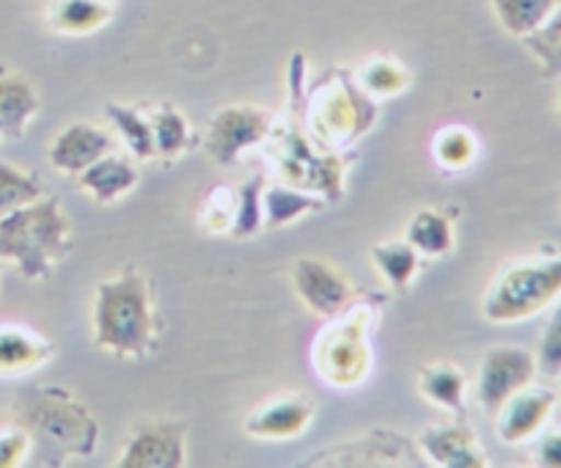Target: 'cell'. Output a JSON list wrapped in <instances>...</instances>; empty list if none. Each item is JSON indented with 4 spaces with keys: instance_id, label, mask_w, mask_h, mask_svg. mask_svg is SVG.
<instances>
[{
    "instance_id": "6da1fadb",
    "label": "cell",
    "mask_w": 561,
    "mask_h": 468,
    "mask_svg": "<svg viewBox=\"0 0 561 468\" xmlns=\"http://www.w3.org/2000/svg\"><path fill=\"white\" fill-rule=\"evenodd\" d=\"M91 331L96 350L122 362H140L154 353L160 317L154 306L152 278L138 267L96 284L91 304Z\"/></svg>"
},
{
    "instance_id": "7a4b0ae2",
    "label": "cell",
    "mask_w": 561,
    "mask_h": 468,
    "mask_svg": "<svg viewBox=\"0 0 561 468\" xmlns=\"http://www.w3.org/2000/svg\"><path fill=\"white\" fill-rule=\"evenodd\" d=\"M72 251V226L61 202L42 196L0 218V265L25 282H47Z\"/></svg>"
},
{
    "instance_id": "3957f363",
    "label": "cell",
    "mask_w": 561,
    "mask_h": 468,
    "mask_svg": "<svg viewBox=\"0 0 561 468\" xmlns=\"http://www.w3.org/2000/svg\"><path fill=\"white\" fill-rule=\"evenodd\" d=\"M20 424L31 433V444H39L61 466L69 457H91L100 441V424L89 408L75 400L67 389L42 386L31 389L20 402Z\"/></svg>"
},
{
    "instance_id": "277c9868",
    "label": "cell",
    "mask_w": 561,
    "mask_h": 468,
    "mask_svg": "<svg viewBox=\"0 0 561 468\" xmlns=\"http://www.w3.org/2000/svg\"><path fill=\"white\" fill-rule=\"evenodd\" d=\"M561 298V256H526L501 267L484 289L482 317L493 326L531 320Z\"/></svg>"
},
{
    "instance_id": "5b68a950",
    "label": "cell",
    "mask_w": 561,
    "mask_h": 468,
    "mask_svg": "<svg viewBox=\"0 0 561 468\" xmlns=\"http://www.w3.org/2000/svg\"><path fill=\"white\" fill-rule=\"evenodd\" d=\"M377 306L355 300L347 311L331 317L317 336L311 358L317 378L339 391H350L371 373V322L377 320Z\"/></svg>"
},
{
    "instance_id": "8992f818",
    "label": "cell",
    "mask_w": 561,
    "mask_h": 468,
    "mask_svg": "<svg viewBox=\"0 0 561 468\" xmlns=\"http://www.w3.org/2000/svg\"><path fill=\"white\" fill-rule=\"evenodd\" d=\"M377 119V105L371 96L350 80H336L317 91L311 100L309 127L322 149H347L364 133L371 130Z\"/></svg>"
},
{
    "instance_id": "52a82bcc",
    "label": "cell",
    "mask_w": 561,
    "mask_h": 468,
    "mask_svg": "<svg viewBox=\"0 0 561 468\" xmlns=\"http://www.w3.org/2000/svg\"><path fill=\"white\" fill-rule=\"evenodd\" d=\"M270 136L275 138L273 163L278 165V171H284V182L317 193L325 202H339L342 198L344 163L336 155H325L322 147H311L298 130L275 136L273 127Z\"/></svg>"
},
{
    "instance_id": "ba28073f",
    "label": "cell",
    "mask_w": 561,
    "mask_h": 468,
    "mask_svg": "<svg viewBox=\"0 0 561 468\" xmlns=\"http://www.w3.org/2000/svg\"><path fill=\"white\" fill-rule=\"evenodd\" d=\"M273 133V116L256 105H226L209 119L204 152L213 163L234 165L253 149L264 147Z\"/></svg>"
},
{
    "instance_id": "9c48e42d",
    "label": "cell",
    "mask_w": 561,
    "mask_h": 468,
    "mask_svg": "<svg viewBox=\"0 0 561 468\" xmlns=\"http://www.w3.org/2000/svg\"><path fill=\"white\" fill-rule=\"evenodd\" d=\"M537 358L531 350L515 344H499L482 356L477 375V402L490 419L520 389L537 380Z\"/></svg>"
},
{
    "instance_id": "30bf717a",
    "label": "cell",
    "mask_w": 561,
    "mask_h": 468,
    "mask_svg": "<svg viewBox=\"0 0 561 468\" xmlns=\"http://www.w3.org/2000/svg\"><path fill=\"white\" fill-rule=\"evenodd\" d=\"M118 468H182L187 466V433L169 419H149L129 430Z\"/></svg>"
},
{
    "instance_id": "8fae6325",
    "label": "cell",
    "mask_w": 561,
    "mask_h": 468,
    "mask_svg": "<svg viewBox=\"0 0 561 468\" xmlns=\"http://www.w3.org/2000/svg\"><path fill=\"white\" fill-rule=\"evenodd\" d=\"M295 295L311 315L331 320L355 304V289L342 271L317 256H304L293 265Z\"/></svg>"
},
{
    "instance_id": "7c38bea8",
    "label": "cell",
    "mask_w": 561,
    "mask_h": 468,
    "mask_svg": "<svg viewBox=\"0 0 561 468\" xmlns=\"http://www.w3.org/2000/svg\"><path fill=\"white\" fill-rule=\"evenodd\" d=\"M556 402H559V395L553 389L534 384L526 386L495 411V435L510 446L537 438L553 416Z\"/></svg>"
},
{
    "instance_id": "4fadbf2b",
    "label": "cell",
    "mask_w": 561,
    "mask_h": 468,
    "mask_svg": "<svg viewBox=\"0 0 561 468\" xmlns=\"http://www.w3.org/2000/svg\"><path fill=\"white\" fill-rule=\"evenodd\" d=\"M415 446L430 463L444 468H484L488 466V455H484L482 444L473 435V430L462 422L460 416L455 422H438L427 424L421 430Z\"/></svg>"
},
{
    "instance_id": "5bb4252c",
    "label": "cell",
    "mask_w": 561,
    "mask_h": 468,
    "mask_svg": "<svg viewBox=\"0 0 561 468\" xmlns=\"http://www.w3.org/2000/svg\"><path fill=\"white\" fill-rule=\"evenodd\" d=\"M311 419H314V402L309 397L280 395L253 408L242 422V430L259 441H295L309 430Z\"/></svg>"
},
{
    "instance_id": "9a60e30c",
    "label": "cell",
    "mask_w": 561,
    "mask_h": 468,
    "mask_svg": "<svg viewBox=\"0 0 561 468\" xmlns=\"http://www.w3.org/2000/svg\"><path fill=\"white\" fill-rule=\"evenodd\" d=\"M113 149H116V138L111 133L91 125V122H72L53 138L47 160L58 174L78 176Z\"/></svg>"
},
{
    "instance_id": "2e32d148",
    "label": "cell",
    "mask_w": 561,
    "mask_h": 468,
    "mask_svg": "<svg viewBox=\"0 0 561 468\" xmlns=\"http://www.w3.org/2000/svg\"><path fill=\"white\" fill-rule=\"evenodd\" d=\"M140 171L135 165V158L129 155H118L116 149L91 163L83 174H78V185L89 198L96 204H116L124 196L138 187Z\"/></svg>"
},
{
    "instance_id": "e0dca14e",
    "label": "cell",
    "mask_w": 561,
    "mask_h": 468,
    "mask_svg": "<svg viewBox=\"0 0 561 468\" xmlns=\"http://www.w3.org/2000/svg\"><path fill=\"white\" fill-rule=\"evenodd\" d=\"M56 356V347L39 331L20 322L0 326V375H28L45 367Z\"/></svg>"
},
{
    "instance_id": "ac0fdd59",
    "label": "cell",
    "mask_w": 561,
    "mask_h": 468,
    "mask_svg": "<svg viewBox=\"0 0 561 468\" xmlns=\"http://www.w3.org/2000/svg\"><path fill=\"white\" fill-rule=\"evenodd\" d=\"M415 386H419V395L430 406L462 419L468 400V378L457 364L438 362L421 367L419 375H415Z\"/></svg>"
},
{
    "instance_id": "d6986e66",
    "label": "cell",
    "mask_w": 561,
    "mask_h": 468,
    "mask_svg": "<svg viewBox=\"0 0 561 468\" xmlns=\"http://www.w3.org/2000/svg\"><path fill=\"white\" fill-rule=\"evenodd\" d=\"M404 240L421 254V260H446L455 251V215L446 209L424 207L408 220Z\"/></svg>"
},
{
    "instance_id": "ffe728a7",
    "label": "cell",
    "mask_w": 561,
    "mask_h": 468,
    "mask_svg": "<svg viewBox=\"0 0 561 468\" xmlns=\"http://www.w3.org/2000/svg\"><path fill=\"white\" fill-rule=\"evenodd\" d=\"M39 116V94L20 75H0V138H23Z\"/></svg>"
},
{
    "instance_id": "44dd1931",
    "label": "cell",
    "mask_w": 561,
    "mask_h": 468,
    "mask_svg": "<svg viewBox=\"0 0 561 468\" xmlns=\"http://www.w3.org/2000/svg\"><path fill=\"white\" fill-rule=\"evenodd\" d=\"M325 207V198L304 191V187L289 185V182H273V185H264L262 191L264 229H284V226L298 224L300 218Z\"/></svg>"
},
{
    "instance_id": "7402d4cb",
    "label": "cell",
    "mask_w": 561,
    "mask_h": 468,
    "mask_svg": "<svg viewBox=\"0 0 561 468\" xmlns=\"http://www.w3.org/2000/svg\"><path fill=\"white\" fill-rule=\"evenodd\" d=\"M113 18L107 0H50L47 25L61 36H89L105 28Z\"/></svg>"
},
{
    "instance_id": "603a6c76",
    "label": "cell",
    "mask_w": 561,
    "mask_h": 468,
    "mask_svg": "<svg viewBox=\"0 0 561 468\" xmlns=\"http://www.w3.org/2000/svg\"><path fill=\"white\" fill-rule=\"evenodd\" d=\"M147 111L149 122H152L154 158L163 160V163H174L182 155H187L196 136H193V127L185 113L174 102H158V105L147 107Z\"/></svg>"
},
{
    "instance_id": "cb8c5ba5",
    "label": "cell",
    "mask_w": 561,
    "mask_h": 468,
    "mask_svg": "<svg viewBox=\"0 0 561 468\" xmlns=\"http://www.w3.org/2000/svg\"><path fill=\"white\" fill-rule=\"evenodd\" d=\"M369 256L375 271L380 273V278L393 289V293H408V289L413 287L415 276H419L421 265H424L419 251H415L404 238L375 243L371 246Z\"/></svg>"
},
{
    "instance_id": "d4e9b609",
    "label": "cell",
    "mask_w": 561,
    "mask_h": 468,
    "mask_svg": "<svg viewBox=\"0 0 561 468\" xmlns=\"http://www.w3.org/2000/svg\"><path fill=\"white\" fill-rule=\"evenodd\" d=\"M105 119L111 122L118 141L127 147L129 158L135 160H158L154 158L152 122H149L147 107L122 105V102H107Z\"/></svg>"
},
{
    "instance_id": "484cf974",
    "label": "cell",
    "mask_w": 561,
    "mask_h": 468,
    "mask_svg": "<svg viewBox=\"0 0 561 468\" xmlns=\"http://www.w3.org/2000/svg\"><path fill=\"white\" fill-rule=\"evenodd\" d=\"M501 28L515 39H528L553 20L561 0H490Z\"/></svg>"
},
{
    "instance_id": "4316f807",
    "label": "cell",
    "mask_w": 561,
    "mask_h": 468,
    "mask_svg": "<svg viewBox=\"0 0 561 468\" xmlns=\"http://www.w3.org/2000/svg\"><path fill=\"white\" fill-rule=\"evenodd\" d=\"M479 155V141L468 127L449 125L433 138V158L446 171H466Z\"/></svg>"
},
{
    "instance_id": "83f0119b",
    "label": "cell",
    "mask_w": 561,
    "mask_h": 468,
    "mask_svg": "<svg viewBox=\"0 0 561 468\" xmlns=\"http://www.w3.org/2000/svg\"><path fill=\"white\" fill-rule=\"evenodd\" d=\"M42 196H45V185H42L39 176L0 160V218H7L9 213Z\"/></svg>"
},
{
    "instance_id": "f1b7e54d",
    "label": "cell",
    "mask_w": 561,
    "mask_h": 468,
    "mask_svg": "<svg viewBox=\"0 0 561 468\" xmlns=\"http://www.w3.org/2000/svg\"><path fill=\"white\" fill-rule=\"evenodd\" d=\"M408 69L391 56H375L364 61L358 69V80L355 83L366 91L369 96H397L408 89Z\"/></svg>"
},
{
    "instance_id": "f546056e",
    "label": "cell",
    "mask_w": 561,
    "mask_h": 468,
    "mask_svg": "<svg viewBox=\"0 0 561 468\" xmlns=\"http://www.w3.org/2000/svg\"><path fill=\"white\" fill-rule=\"evenodd\" d=\"M237 215V187L234 185H213L204 196L202 209H198V224L207 235H229L234 229Z\"/></svg>"
},
{
    "instance_id": "4dcf8cb0",
    "label": "cell",
    "mask_w": 561,
    "mask_h": 468,
    "mask_svg": "<svg viewBox=\"0 0 561 468\" xmlns=\"http://www.w3.org/2000/svg\"><path fill=\"white\" fill-rule=\"evenodd\" d=\"M262 191H264V176L256 174L237 185V215H234V229L231 238L248 240L256 231L264 229V215H262Z\"/></svg>"
},
{
    "instance_id": "1f68e13d",
    "label": "cell",
    "mask_w": 561,
    "mask_h": 468,
    "mask_svg": "<svg viewBox=\"0 0 561 468\" xmlns=\"http://www.w3.org/2000/svg\"><path fill=\"white\" fill-rule=\"evenodd\" d=\"M537 358V373L545 378L556 380L561 375V298L553 304V315H550L548 326H545L542 336H539V347L534 353Z\"/></svg>"
},
{
    "instance_id": "d6a6232c",
    "label": "cell",
    "mask_w": 561,
    "mask_h": 468,
    "mask_svg": "<svg viewBox=\"0 0 561 468\" xmlns=\"http://www.w3.org/2000/svg\"><path fill=\"white\" fill-rule=\"evenodd\" d=\"M34 444H31V433L23 424L0 430V468H18L23 466L25 457L31 455Z\"/></svg>"
},
{
    "instance_id": "836d02e7",
    "label": "cell",
    "mask_w": 561,
    "mask_h": 468,
    "mask_svg": "<svg viewBox=\"0 0 561 468\" xmlns=\"http://www.w3.org/2000/svg\"><path fill=\"white\" fill-rule=\"evenodd\" d=\"M528 47L542 58L545 64H553V72L559 69L561 72V9L553 14L548 25L542 31H537L534 36H528Z\"/></svg>"
},
{
    "instance_id": "e575fe53",
    "label": "cell",
    "mask_w": 561,
    "mask_h": 468,
    "mask_svg": "<svg viewBox=\"0 0 561 468\" xmlns=\"http://www.w3.org/2000/svg\"><path fill=\"white\" fill-rule=\"evenodd\" d=\"M534 457H537V466L561 468V433H539Z\"/></svg>"
},
{
    "instance_id": "d590c367",
    "label": "cell",
    "mask_w": 561,
    "mask_h": 468,
    "mask_svg": "<svg viewBox=\"0 0 561 468\" xmlns=\"http://www.w3.org/2000/svg\"><path fill=\"white\" fill-rule=\"evenodd\" d=\"M556 113H559V119H561V83H559V91H556Z\"/></svg>"
},
{
    "instance_id": "8d00e7d4",
    "label": "cell",
    "mask_w": 561,
    "mask_h": 468,
    "mask_svg": "<svg viewBox=\"0 0 561 468\" xmlns=\"http://www.w3.org/2000/svg\"><path fill=\"white\" fill-rule=\"evenodd\" d=\"M556 380H559V384H561V375H559V378H556Z\"/></svg>"
},
{
    "instance_id": "74e56055",
    "label": "cell",
    "mask_w": 561,
    "mask_h": 468,
    "mask_svg": "<svg viewBox=\"0 0 561 468\" xmlns=\"http://www.w3.org/2000/svg\"><path fill=\"white\" fill-rule=\"evenodd\" d=\"M107 3H113V0H107Z\"/></svg>"
}]
</instances>
